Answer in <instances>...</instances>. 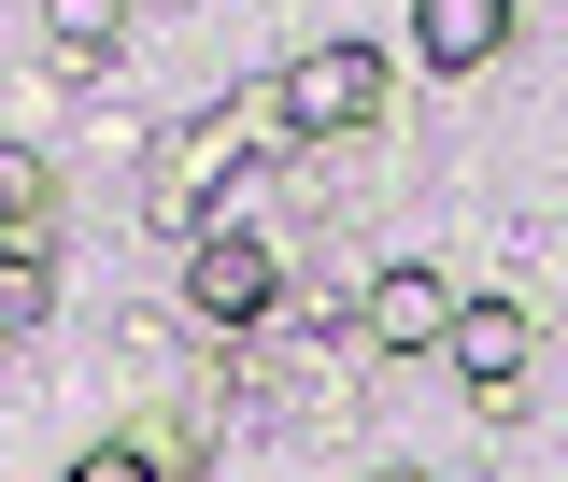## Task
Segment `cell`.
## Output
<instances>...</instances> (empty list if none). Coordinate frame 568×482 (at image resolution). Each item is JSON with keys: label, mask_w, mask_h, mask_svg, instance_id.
Listing matches in <instances>:
<instances>
[{"label": "cell", "mask_w": 568, "mask_h": 482, "mask_svg": "<svg viewBox=\"0 0 568 482\" xmlns=\"http://www.w3.org/2000/svg\"><path fill=\"white\" fill-rule=\"evenodd\" d=\"M384 114V58L369 43H313V58L284 71V129H313V142H342Z\"/></svg>", "instance_id": "obj_1"}, {"label": "cell", "mask_w": 568, "mask_h": 482, "mask_svg": "<svg viewBox=\"0 0 568 482\" xmlns=\"http://www.w3.org/2000/svg\"><path fill=\"white\" fill-rule=\"evenodd\" d=\"M271 284H284V256L256 242V227H213L200 256H185V298H200L213 327H256V312H271Z\"/></svg>", "instance_id": "obj_2"}, {"label": "cell", "mask_w": 568, "mask_h": 482, "mask_svg": "<svg viewBox=\"0 0 568 482\" xmlns=\"http://www.w3.org/2000/svg\"><path fill=\"white\" fill-rule=\"evenodd\" d=\"M440 355L469 369V398H511V383H526V355H540V327H526L511 298H455V327H440Z\"/></svg>", "instance_id": "obj_3"}, {"label": "cell", "mask_w": 568, "mask_h": 482, "mask_svg": "<svg viewBox=\"0 0 568 482\" xmlns=\"http://www.w3.org/2000/svg\"><path fill=\"white\" fill-rule=\"evenodd\" d=\"M511 43V0H413V58L426 71H484Z\"/></svg>", "instance_id": "obj_4"}, {"label": "cell", "mask_w": 568, "mask_h": 482, "mask_svg": "<svg viewBox=\"0 0 568 482\" xmlns=\"http://www.w3.org/2000/svg\"><path fill=\"white\" fill-rule=\"evenodd\" d=\"M440 327H455V284H440V270H384V284H369V341H384V355H426Z\"/></svg>", "instance_id": "obj_5"}, {"label": "cell", "mask_w": 568, "mask_h": 482, "mask_svg": "<svg viewBox=\"0 0 568 482\" xmlns=\"http://www.w3.org/2000/svg\"><path fill=\"white\" fill-rule=\"evenodd\" d=\"M43 312H58V270L43 256H0V341H29Z\"/></svg>", "instance_id": "obj_6"}, {"label": "cell", "mask_w": 568, "mask_h": 482, "mask_svg": "<svg viewBox=\"0 0 568 482\" xmlns=\"http://www.w3.org/2000/svg\"><path fill=\"white\" fill-rule=\"evenodd\" d=\"M114 14H129V0H43V29H58L71 58H100V43H114Z\"/></svg>", "instance_id": "obj_7"}, {"label": "cell", "mask_w": 568, "mask_h": 482, "mask_svg": "<svg viewBox=\"0 0 568 482\" xmlns=\"http://www.w3.org/2000/svg\"><path fill=\"white\" fill-rule=\"evenodd\" d=\"M71 482H156V454H129V440H100V454H85Z\"/></svg>", "instance_id": "obj_8"}, {"label": "cell", "mask_w": 568, "mask_h": 482, "mask_svg": "<svg viewBox=\"0 0 568 482\" xmlns=\"http://www.w3.org/2000/svg\"><path fill=\"white\" fill-rule=\"evenodd\" d=\"M43 199V171H29V156H0V213H29Z\"/></svg>", "instance_id": "obj_9"}, {"label": "cell", "mask_w": 568, "mask_h": 482, "mask_svg": "<svg viewBox=\"0 0 568 482\" xmlns=\"http://www.w3.org/2000/svg\"><path fill=\"white\" fill-rule=\"evenodd\" d=\"M369 482H426V469H369Z\"/></svg>", "instance_id": "obj_10"}]
</instances>
